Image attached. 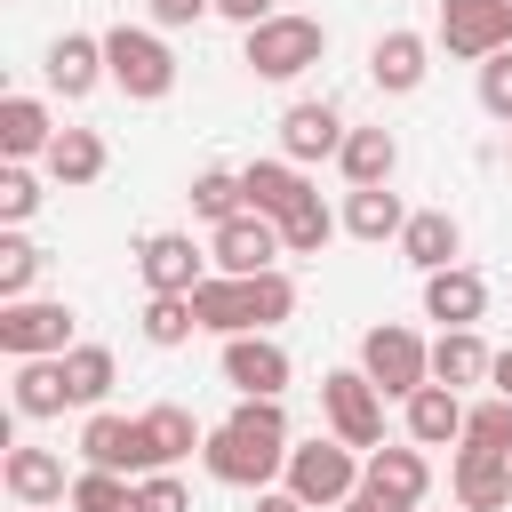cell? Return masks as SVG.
I'll return each instance as SVG.
<instances>
[{
  "label": "cell",
  "instance_id": "74e56055",
  "mask_svg": "<svg viewBox=\"0 0 512 512\" xmlns=\"http://www.w3.org/2000/svg\"><path fill=\"white\" fill-rule=\"evenodd\" d=\"M480 104H488L496 120H512V48H496V56L480 64Z\"/></svg>",
  "mask_w": 512,
  "mask_h": 512
},
{
  "label": "cell",
  "instance_id": "7402d4cb",
  "mask_svg": "<svg viewBox=\"0 0 512 512\" xmlns=\"http://www.w3.org/2000/svg\"><path fill=\"white\" fill-rule=\"evenodd\" d=\"M48 176H56V184H96V176H104V136H96V128H56Z\"/></svg>",
  "mask_w": 512,
  "mask_h": 512
},
{
  "label": "cell",
  "instance_id": "2e32d148",
  "mask_svg": "<svg viewBox=\"0 0 512 512\" xmlns=\"http://www.w3.org/2000/svg\"><path fill=\"white\" fill-rule=\"evenodd\" d=\"M240 184H248V208L272 216V224H288V216L312 200V184H304L288 160H256V168H240Z\"/></svg>",
  "mask_w": 512,
  "mask_h": 512
},
{
  "label": "cell",
  "instance_id": "e575fe53",
  "mask_svg": "<svg viewBox=\"0 0 512 512\" xmlns=\"http://www.w3.org/2000/svg\"><path fill=\"white\" fill-rule=\"evenodd\" d=\"M328 232H336V216H328V208H320V192H312V200H304V208L280 224V248H296V256H320V248H328Z\"/></svg>",
  "mask_w": 512,
  "mask_h": 512
},
{
  "label": "cell",
  "instance_id": "d6986e66",
  "mask_svg": "<svg viewBox=\"0 0 512 512\" xmlns=\"http://www.w3.org/2000/svg\"><path fill=\"white\" fill-rule=\"evenodd\" d=\"M344 120L328 112V104H296L288 120H280V144H288V160H328V152H344Z\"/></svg>",
  "mask_w": 512,
  "mask_h": 512
},
{
  "label": "cell",
  "instance_id": "4dcf8cb0",
  "mask_svg": "<svg viewBox=\"0 0 512 512\" xmlns=\"http://www.w3.org/2000/svg\"><path fill=\"white\" fill-rule=\"evenodd\" d=\"M56 360H64V384H72L80 408H96V400L112 392V352H104V344H72V352H56Z\"/></svg>",
  "mask_w": 512,
  "mask_h": 512
},
{
  "label": "cell",
  "instance_id": "e0dca14e",
  "mask_svg": "<svg viewBox=\"0 0 512 512\" xmlns=\"http://www.w3.org/2000/svg\"><path fill=\"white\" fill-rule=\"evenodd\" d=\"M480 304H488V280H480V272H464V264H448V272H432V280H424V312H432V320H448V328H472V320H480Z\"/></svg>",
  "mask_w": 512,
  "mask_h": 512
},
{
  "label": "cell",
  "instance_id": "d6a6232c",
  "mask_svg": "<svg viewBox=\"0 0 512 512\" xmlns=\"http://www.w3.org/2000/svg\"><path fill=\"white\" fill-rule=\"evenodd\" d=\"M72 512H136V488H128L120 472H104V464H88V472L72 480Z\"/></svg>",
  "mask_w": 512,
  "mask_h": 512
},
{
  "label": "cell",
  "instance_id": "cb8c5ba5",
  "mask_svg": "<svg viewBox=\"0 0 512 512\" xmlns=\"http://www.w3.org/2000/svg\"><path fill=\"white\" fill-rule=\"evenodd\" d=\"M368 72H376V88L408 96V88L424 80V40H416V32H384V40H376V56H368Z\"/></svg>",
  "mask_w": 512,
  "mask_h": 512
},
{
  "label": "cell",
  "instance_id": "277c9868",
  "mask_svg": "<svg viewBox=\"0 0 512 512\" xmlns=\"http://www.w3.org/2000/svg\"><path fill=\"white\" fill-rule=\"evenodd\" d=\"M104 72H112L120 96H136V104H160V96L176 88V56H168L152 32H136V24L104 32Z\"/></svg>",
  "mask_w": 512,
  "mask_h": 512
},
{
  "label": "cell",
  "instance_id": "44dd1931",
  "mask_svg": "<svg viewBox=\"0 0 512 512\" xmlns=\"http://www.w3.org/2000/svg\"><path fill=\"white\" fill-rule=\"evenodd\" d=\"M400 256H408L416 272H448V256H456V216H448V208H424V216H408V232H400Z\"/></svg>",
  "mask_w": 512,
  "mask_h": 512
},
{
  "label": "cell",
  "instance_id": "7bdbcfd3",
  "mask_svg": "<svg viewBox=\"0 0 512 512\" xmlns=\"http://www.w3.org/2000/svg\"><path fill=\"white\" fill-rule=\"evenodd\" d=\"M256 512H312V504H304L296 488H280V496H256Z\"/></svg>",
  "mask_w": 512,
  "mask_h": 512
},
{
  "label": "cell",
  "instance_id": "7c38bea8",
  "mask_svg": "<svg viewBox=\"0 0 512 512\" xmlns=\"http://www.w3.org/2000/svg\"><path fill=\"white\" fill-rule=\"evenodd\" d=\"M272 256H280V224L272 216L240 208V216L216 224V272H272Z\"/></svg>",
  "mask_w": 512,
  "mask_h": 512
},
{
  "label": "cell",
  "instance_id": "f6af8a7d",
  "mask_svg": "<svg viewBox=\"0 0 512 512\" xmlns=\"http://www.w3.org/2000/svg\"><path fill=\"white\" fill-rule=\"evenodd\" d=\"M488 376H496V392L512 400V352H496V368H488Z\"/></svg>",
  "mask_w": 512,
  "mask_h": 512
},
{
  "label": "cell",
  "instance_id": "f35d334b",
  "mask_svg": "<svg viewBox=\"0 0 512 512\" xmlns=\"http://www.w3.org/2000/svg\"><path fill=\"white\" fill-rule=\"evenodd\" d=\"M32 208H40V184H32V176L8 160V168H0V216H8V224H24Z\"/></svg>",
  "mask_w": 512,
  "mask_h": 512
},
{
  "label": "cell",
  "instance_id": "9a60e30c",
  "mask_svg": "<svg viewBox=\"0 0 512 512\" xmlns=\"http://www.w3.org/2000/svg\"><path fill=\"white\" fill-rule=\"evenodd\" d=\"M80 456H88V464H104V472H144V424H136V416L96 408V416H88V432H80Z\"/></svg>",
  "mask_w": 512,
  "mask_h": 512
},
{
  "label": "cell",
  "instance_id": "5b68a950",
  "mask_svg": "<svg viewBox=\"0 0 512 512\" xmlns=\"http://www.w3.org/2000/svg\"><path fill=\"white\" fill-rule=\"evenodd\" d=\"M360 368L384 400H408L416 384H432V344H416L408 328H368L360 336Z\"/></svg>",
  "mask_w": 512,
  "mask_h": 512
},
{
  "label": "cell",
  "instance_id": "603a6c76",
  "mask_svg": "<svg viewBox=\"0 0 512 512\" xmlns=\"http://www.w3.org/2000/svg\"><path fill=\"white\" fill-rule=\"evenodd\" d=\"M8 496L16 504H56L64 496V464L48 448H8Z\"/></svg>",
  "mask_w": 512,
  "mask_h": 512
},
{
  "label": "cell",
  "instance_id": "836d02e7",
  "mask_svg": "<svg viewBox=\"0 0 512 512\" xmlns=\"http://www.w3.org/2000/svg\"><path fill=\"white\" fill-rule=\"evenodd\" d=\"M192 328H200L192 296H152V304H144V344H160V352H168V344H184Z\"/></svg>",
  "mask_w": 512,
  "mask_h": 512
},
{
  "label": "cell",
  "instance_id": "3957f363",
  "mask_svg": "<svg viewBox=\"0 0 512 512\" xmlns=\"http://www.w3.org/2000/svg\"><path fill=\"white\" fill-rule=\"evenodd\" d=\"M320 48H328V32L312 16H264V24H248V72L256 80H296L304 64H320Z\"/></svg>",
  "mask_w": 512,
  "mask_h": 512
},
{
  "label": "cell",
  "instance_id": "8fae6325",
  "mask_svg": "<svg viewBox=\"0 0 512 512\" xmlns=\"http://www.w3.org/2000/svg\"><path fill=\"white\" fill-rule=\"evenodd\" d=\"M360 488H368V496H384L392 512H416V504H424V488H432V464H424L416 448H368Z\"/></svg>",
  "mask_w": 512,
  "mask_h": 512
},
{
  "label": "cell",
  "instance_id": "f1b7e54d",
  "mask_svg": "<svg viewBox=\"0 0 512 512\" xmlns=\"http://www.w3.org/2000/svg\"><path fill=\"white\" fill-rule=\"evenodd\" d=\"M136 424H144V472H160V464H176L184 448H200V432H192L184 408H144Z\"/></svg>",
  "mask_w": 512,
  "mask_h": 512
},
{
  "label": "cell",
  "instance_id": "60d3db41",
  "mask_svg": "<svg viewBox=\"0 0 512 512\" xmlns=\"http://www.w3.org/2000/svg\"><path fill=\"white\" fill-rule=\"evenodd\" d=\"M200 8H216V0H152V24H192Z\"/></svg>",
  "mask_w": 512,
  "mask_h": 512
},
{
  "label": "cell",
  "instance_id": "d590c367",
  "mask_svg": "<svg viewBox=\"0 0 512 512\" xmlns=\"http://www.w3.org/2000/svg\"><path fill=\"white\" fill-rule=\"evenodd\" d=\"M464 440H472V448H504V456H512V400L496 392V400L464 408Z\"/></svg>",
  "mask_w": 512,
  "mask_h": 512
},
{
  "label": "cell",
  "instance_id": "f546056e",
  "mask_svg": "<svg viewBox=\"0 0 512 512\" xmlns=\"http://www.w3.org/2000/svg\"><path fill=\"white\" fill-rule=\"evenodd\" d=\"M336 160H344V176H352V184H384V176H392V160H400V144H392L384 128H352Z\"/></svg>",
  "mask_w": 512,
  "mask_h": 512
},
{
  "label": "cell",
  "instance_id": "1f68e13d",
  "mask_svg": "<svg viewBox=\"0 0 512 512\" xmlns=\"http://www.w3.org/2000/svg\"><path fill=\"white\" fill-rule=\"evenodd\" d=\"M240 208H248V184H240L232 168H208V176H192V216L224 224V216H240Z\"/></svg>",
  "mask_w": 512,
  "mask_h": 512
},
{
  "label": "cell",
  "instance_id": "d4e9b609",
  "mask_svg": "<svg viewBox=\"0 0 512 512\" xmlns=\"http://www.w3.org/2000/svg\"><path fill=\"white\" fill-rule=\"evenodd\" d=\"M48 144H56L48 112H40L32 96H8V104H0V152H8V160H32V152H48Z\"/></svg>",
  "mask_w": 512,
  "mask_h": 512
},
{
  "label": "cell",
  "instance_id": "6da1fadb",
  "mask_svg": "<svg viewBox=\"0 0 512 512\" xmlns=\"http://www.w3.org/2000/svg\"><path fill=\"white\" fill-rule=\"evenodd\" d=\"M208 472L224 488H264L272 472H288V416H280V400H240L208 432Z\"/></svg>",
  "mask_w": 512,
  "mask_h": 512
},
{
  "label": "cell",
  "instance_id": "b9f144b4",
  "mask_svg": "<svg viewBox=\"0 0 512 512\" xmlns=\"http://www.w3.org/2000/svg\"><path fill=\"white\" fill-rule=\"evenodd\" d=\"M216 8H224V16H232V24H240V32H248V24H264V16H272V0H216Z\"/></svg>",
  "mask_w": 512,
  "mask_h": 512
},
{
  "label": "cell",
  "instance_id": "ab89813d",
  "mask_svg": "<svg viewBox=\"0 0 512 512\" xmlns=\"http://www.w3.org/2000/svg\"><path fill=\"white\" fill-rule=\"evenodd\" d=\"M136 512H192V496H184V480L144 472V480H136Z\"/></svg>",
  "mask_w": 512,
  "mask_h": 512
},
{
  "label": "cell",
  "instance_id": "9c48e42d",
  "mask_svg": "<svg viewBox=\"0 0 512 512\" xmlns=\"http://www.w3.org/2000/svg\"><path fill=\"white\" fill-rule=\"evenodd\" d=\"M0 352H8V360H56V352H72V312L16 296V304L0 312Z\"/></svg>",
  "mask_w": 512,
  "mask_h": 512
},
{
  "label": "cell",
  "instance_id": "ee69618b",
  "mask_svg": "<svg viewBox=\"0 0 512 512\" xmlns=\"http://www.w3.org/2000/svg\"><path fill=\"white\" fill-rule=\"evenodd\" d=\"M336 512H392V504H384V496H368V488H352V496H344Z\"/></svg>",
  "mask_w": 512,
  "mask_h": 512
},
{
  "label": "cell",
  "instance_id": "ac0fdd59",
  "mask_svg": "<svg viewBox=\"0 0 512 512\" xmlns=\"http://www.w3.org/2000/svg\"><path fill=\"white\" fill-rule=\"evenodd\" d=\"M408 440H416V448L464 440V400H456L448 384H416V392H408Z\"/></svg>",
  "mask_w": 512,
  "mask_h": 512
},
{
  "label": "cell",
  "instance_id": "ba28073f",
  "mask_svg": "<svg viewBox=\"0 0 512 512\" xmlns=\"http://www.w3.org/2000/svg\"><path fill=\"white\" fill-rule=\"evenodd\" d=\"M288 488L304 504H344L360 488V464H352V440H312V448H288Z\"/></svg>",
  "mask_w": 512,
  "mask_h": 512
},
{
  "label": "cell",
  "instance_id": "8992f818",
  "mask_svg": "<svg viewBox=\"0 0 512 512\" xmlns=\"http://www.w3.org/2000/svg\"><path fill=\"white\" fill-rule=\"evenodd\" d=\"M320 408H328L336 440H352V448H384V392L368 384V368H336V376H320Z\"/></svg>",
  "mask_w": 512,
  "mask_h": 512
},
{
  "label": "cell",
  "instance_id": "30bf717a",
  "mask_svg": "<svg viewBox=\"0 0 512 512\" xmlns=\"http://www.w3.org/2000/svg\"><path fill=\"white\" fill-rule=\"evenodd\" d=\"M224 384H240L248 400H280L288 384V352L256 328V336H224Z\"/></svg>",
  "mask_w": 512,
  "mask_h": 512
},
{
  "label": "cell",
  "instance_id": "4fadbf2b",
  "mask_svg": "<svg viewBox=\"0 0 512 512\" xmlns=\"http://www.w3.org/2000/svg\"><path fill=\"white\" fill-rule=\"evenodd\" d=\"M456 504L464 512H504L512 504V456L504 448H456Z\"/></svg>",
  "mask_w": 512,
  "mask_h": 512
},
{
  "label": "cell",
  "instance_id": "83f0119b",
  "mask_svg": "<svg viewBox=\"0 0 512 512\" xmlns=\"http://www.w3.org/2000/svg\"><path fill=\"white\" fill-rule=\"evenodd\" d=\"M56 408H72L64 360H24L16 368V416H56Z\"/></svg>",
  "mask_w": 512,
  "mask_h": 512
},
{
  "label": "cell",
  "instance_id": "7a4b0ae2",
  "mask_svg": "<svg viewBox=\"0 0 512 512\" xmlns=\"http://www.w3.org/2000/svg\"><path fill=\"white\" fill-rule=\"evenodd\" d=\"M288 304H296V288H288L280 272H216V280L192 288V312H200V328H216V336H256V328L288 320Z\"/></svg>",
  "mask_w": 512,
  "mask_h": 512
},
{
  "label": "cell",
  "instance_id": "52a82bcc",
  "mask_svg": "<svg viewBox=\"0 0 512 512\" xmlns=\"http://www.w3.org/2000/svg\"><path fill=\"white\" fill-rule=\"evenodd\" d=\"M440 48L488 64L496 48H512V0H440Z\"/></svg>",
  "mask_w": 512,
  "mask_h": 512
},
{
  "label": "cell",
  "instance_id": "4316f807",
  "mask_svg": "<svg viewBox=\"0 0 512 512\" xmlns=\"http://www.w3.org/2000/svg\"><path fill=\"white\" fill-rule=\"evenodd\" d=\"M488 368H496V360L480 352V336H472V328H448V336L432 344V384H448V392H456V384H480Z\"/></svg>",
  "mask_w": 512,
  "mask_h": 512
},
{
  "label": "cell",
  "instance_id": "5bb4252c",
  "mask_svg": "<svg viewBox=\"0 0 512 512\" xmlns=\"http://www.w3.org/2000/svg\"><path fill=\"white\" fill-rule=\"evenodd\" d=\"M136 264H144V288H152V296H192V288H200V248H192L184 232H152V240L136 248Z\"/></svg>",
  "mask_w": 512,
  "mask_h": 512
},
{
  "label": "cell",
  "instance_id": "8d00e7d4",
  "mask_svg": "<svg viewBox=\"0 0 512 512\" xmlns=\"http://www.w3.org/2000/svg\"><path fill=\"white\" fill-rule=\"evenodd\" d=\"M32 272H40V248H32L24 232H8V240H0V296L16 304V296L32 288Z\"/></svg>",
  "mask_w": 512,
  "mask_h": 512
},
{
  "label": "cell",
  "instance_id": "484cf974",
  "mask_svg": "<svg viewBox=\"0 0 512 512\" xmlns=\"http://www.w3.org/2000/svg\"><path fill=\"white\" fill-rule=\"evenodd\" d=\"M344 232H352V240H392V232H408V216H400V200H392L384 184H352Z\"/></svg>",
  "mask_w": 512,
  "mask_h": 512
},
{
  "label": "cell",
  "instance_id": "ffe728a7",
  "mask_svg": "<svg viewBox=\"0 0 512 512\" xmlns=\"http://www.w3.org/2000/svg\"><path fill=\"white\" fill-rule=\"evenodd\" d=\"M96 72H104V40H88V32H64V40L48 48V88H64V96H88V88H96Z\"/></svg>",
  "mask_w": 512,
  "mask_h": 512
}]
</instances>
